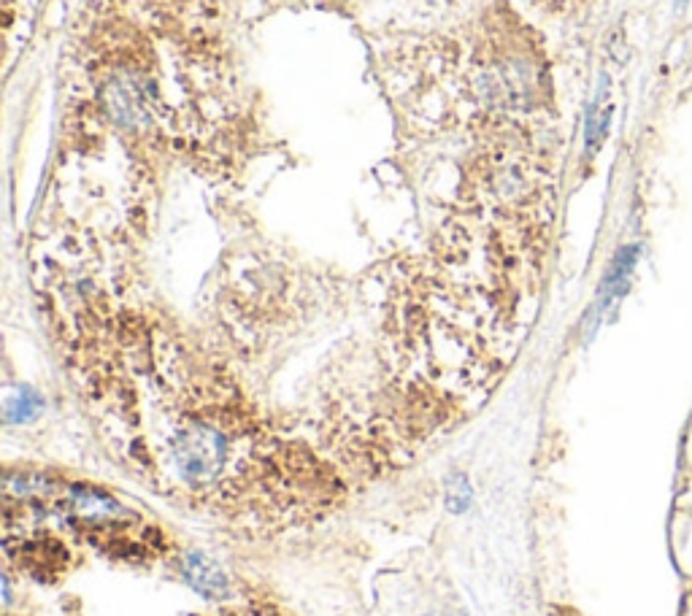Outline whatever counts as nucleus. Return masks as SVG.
I'll list each match as a JSON object with an SVG mask.
<instances>
[{"instance_id": "f257e3e1", "label": "nucleus", "mask_w": 692, "mask_h": 616, "mask_svg": "<svg viewBox=\"0 0 692 616\" xmlns=\"http://www.w3.org/2000/svg\"><path fill=\"white\" fill-rule=\"evenodd\" d=\"M182 576L187 579L195 592H201L203 598L219 600L230 592L228 576L222 573L217 562L203 552H187L182 557Z\"/></svg>"}, {"instance_id": "f03ea898", "label": "nucleus", "mask_w": 692, "mask_h": 616, "mask_svg": "<svg viewBox=\"0 0 692 616\" xmlns=\"http://www.w3.org/2000/svg\"><path fill=\"white\" fill-rule=\"evenodd\" d=\"M636 260H638V246H625L617 257H614V263H611L609 273H606V279H603L601 284V298H598V308H609L614 300H620L625 292H628V284H630V273H633V268H636Z\"/></svg>"}, {"instance_id": "7ed1b4c3", "label": "nucleus", "mask_w": 692, "mask_h": 616, "mask_svg": "<svg viewBox=\"0 0 692 616\" xmlns=\"http://www.w3.org/2000/svg\"><path fill=\"white\" fill-rule=\"evenodd\" d=\"M468 503H471V484L463 473H457L447 487V506L449 511H465Z\"/></svg>"}, {"instance_id": "20e7f679", "label": "nucleus", "mask_w": 692, "mask_h": 616, "mask_svg": "<svg viewBox=\"0 0 692 616\" xmlns=\"http://www.w3.org/2000/svg\"><path fill=\"white\" fill-rule=\"evenodd\" d=\"M38 408V400L30 395V392H22L17 400H11L9 403V414L11 419H17V422H22V419H28L33 411Z\"/></svg>"}, {"instance_id": "39448f33", "label": "nucleus", "mask_w": 692, "mask_h": 616, "mask_svg": "<svg viewBox=\"0 0 692 616\" xmlns=\"http://www.w3.org/2000/svg\"><path fill=\"white\" fill-rule=\"evenodd\" d=\"M555 616H576L574 611H568V608H563V611H555Z\"/></svg>"}]
</instances>
